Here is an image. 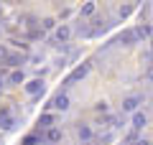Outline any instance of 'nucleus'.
<instances>
[{"instance_id": "nucleus-6", "label": "nucleus", "mask_w": 153, "mask_h": 145, "mask_svg": "<svg viewBox=\"0 0 153 145\" xmlns=\"http://www.w3.org/2000/svg\"><path fill=\"white\" fill-rule=\"evenodd\" d=\"M41 87H44L41 81H38V79H33V81H28V84H26V89L31 92V94H36V92H41Z\"/></svg>"}, {"instance_id": "nucleus-14", "label": "nucleus", "mask_w": 153, "mask_h": 145, "mask_svg": "<svg viewBox=\"0 0 153 145\" xmlns=\"http://www.w3.org/2000/svg\"><path fill=\"white\" fill-rule=\"evenodd\" d=\"M135 145H148V143H146V140H138V143H135Z\"/></svg>"}, {"instance_id": "nucleus-5", "label": "nucleus", "mask_w": 153, "mask_h": 145, "mask_svg": "<svg viewBox=\"0 0 153 145\" xmlns=\"http://www.w3.org/2000/svg\"><path fill=\"white\" fill-rule=\"evenodd\" d=\"M54 107H59V109H66V107H69V99H66L64 94H59V97L54 99Z\"/></svg>"}, {"instance_id": "nucleus-11", "label": "nucleus", "mask_w": 153, "mask_h": 145, "mask_svg": "<svg viewBox=\"0 0 153 145\" xmlns=\"http://www.w3.org/2000/svg\"><path fill=\"white\" fill-rule=\"evenodd\" d=\"M51 122H54V117H51V115H44V117L38 120V125H44V127H49Z\"/></svg>"}, {"instance_id": "nucleus-15", "label": "nucleus", "mask_w": 153, "mask_h": 145, "mask_svg": "<svg viewBox=\"0 0 153 145\" xmlns=\"http://www.w3.org/2000/svg\"><path fill=\"white\" fill-rule=\"evenodd\" d=\"M151 76H153V71H151Z\"/></svg>"}, {"instance_id": "nucleus-1", "label": "nucleus", "mask_w": 153, "mask_h": 145, "mask_svg": "<svg viewBox=\"0 0 153 145\" xmlns=\"http://www.w3.org/2000/svg\"><path fill=\"white\" fill-rule=\"evenodd\" d=\"M0 127L3 130L13 127V117H10V112H8V107H0Z\"/></svg>"}, {"instance_id": "nucleus-9", "label": "nucleus", "mask_w": 153, "mask_h": 145, "mask_svg": "<svg viewBox=\"0 0 153 145\" xmlns=\"http://www.w3.org/2000/svg\"><path fill=\"white\" fill-rule=\"evenodd\" d=\"M10 81H13V84H21V81H23V71H13V74H10Z\"/></svg>"}, {"instance_id": "nucleus-7", "label": "nucleus", "mask_w": 153, "mask_h": 145, "mask_svg": "<svg viewBox=\"0 0 153 145\" xmlns=\"http://www.w3.org/2000/svg\"><path fill=\"white\" fill-rule=\"evenodd\" d=\"M143 125H146V115L135 112V117H133V127H143Z\"/></svg>"}, {"instance_id": "nucleus-8", "label": "nucleus", "mask_w": 153, "mask_h": 145, "mask_svg": "<svg viewBox=\"0 0 153 145\" xmlns=\"http://www.w3.org/2000/svg\"><path fill=\"white\" fill-rule=\"evenodd\" d=\"M56 38H59V41H66V38H69V28H66V26H61L59 31H56Z\"/></svg>"}, {"instance_id": "nucleus-13", "label": "nucleus", "mask_w": 153, "mask_h": 145, "mask_svg": "<svg viewBox=\"0 0 153 145\" xmlns=\"http://www.w3.org/2000/svg\"><path fill=\"white\" fill-rule=\"evenodd\" d=\"M92 10H94V5H92V3H87V5L82 8V13H84V16H89V13H92Z\"/></svg>"}, {"instance_id": "nucleus-10", "label": "nucleus", "mask_w": 153, "mask_h": 145, "mask_svg": "<svg viewBox=\"0 0 153 145\" xmlns=\"http://www.w3.org/2000/svg\"><path fill=\"white\" fill-rule=\"evenodd\" d=\"M89 135H92V130L82 125V127H79V138H82V140H89Z\"/></svg>"}, {"instance_id": "nucleus-3", "label": "nucleus", "mask_w": 153, "mask_h": 145, "mask_svg": "<svg viewBox=\"0 0 153 145\" xmlns=\"http://www.w3.org/2000/svg\"><path fill=\"white\" fill-rule=\"evenodd\" d=\"M135 107H138V97H130V99L123 102V109H125V112H135Z\"/></svg>"}, {"instance_id": "nucleus-4", "label": "nucleus", "mask_w": 153, "mask_h": 145, "mask_svg": "<svg viewBox=\"0 0 153 145\" xmlns=\"http://www.w3.org/2000/svg\"><path fill=\"white\" fill-rule=\"evenodd\" d=\"M87 69H89L87 64H84V66H79V69H74V71H71V76H69V81H74V79H82V76L87 74Z\"/></svg>"}, {"instance_id": "nucleus-2", "label": "nucleus", "mask_w": 153, "mask_h": 145, "mask_svg": "<svg viewBox=\"0 0 153 145\" xmlns=\"http://www.w3.org/2000/svg\"><path fill=\"white\" fill-rule=\"evenodd\" d=\"M46 140H49V143H59V140H61V130L49 127V132H46Z\"/></svg>"}, {"instance_id": "nucleus-12", "label": "nucleus", "mask_w": 153, "mask_h": 145, "mask_svg": "<svg viewBox=\"0 0 153 145\" xmlns=\"http://www.w3.org/2000/svg\"><path fill=\"white\" fill-rule=\"evenodd\" d=\"M38 143V138H33V135H28L26 140H23V145H36Z\"/></svg>"}]
</instances>
